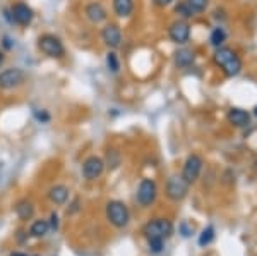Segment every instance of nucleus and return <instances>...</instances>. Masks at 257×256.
<instances>
[{
	"label": "nucleus",
	"instance_id": "f3484780",
	"mask_svg": "<svg viewBox=\"0 0 257 256\" xmlns=\"http://www.w3.org/2000/svg\"><path fill=\"white\" fill-rule=\"evenodd\" d=\"M14 210H16V215H18L21 220H31L33 215H35V205H33V201L28 200V198L19 200L14 206Z\"/></svg>",
	"mask_w": 257,
	"mask_h": 256
},
{
	"label": "nucleus",
	"instance_id": "4468645a",
	"mask_svg": "<svg viewBox=\"0 0 257 256\" xmlns=\"http://www.w3.org/2000/svg\"><path fill=\"white\" fill-rule=\"evenodd\" d=\"M228 122L235 127H247L250 124V114L243 109H238V107H231L228 110Z\"/></svg>",
	"mask_w": 257,
	"mask_h": 256
},
{
	"label": "nucleus",
	"instance_id": "9b49d317",
	"mask_svg": "<svg viewBox=\"0 0 257 256\" xmlns=\"http://www.w3.org/2000/svg\"><path fill=\"white\" fill-rule=\"evenodd\" d=\"M81 170L86 181H96L103 176V172H105V162L96 155L88 156V158L84 160V163H82Z\"/></svg>",
	"mask_w": 257,
	"mask_h": 256
},
{
	"label": "nucleus",
	"instance_id": "a878e982",
	"mask_svg": "<svg viewBox=\"0 0 257 256\" xmlns=\"http://www.w3.org/2000/svg\"><path fill=\"white\" fill-rule=\"evenodd\" d=\"M148 244H149V249H151V253H161L163 251V239H148Z\"/></svg>",
	"mask_w": 257,
	"mask_h": 256
},
{
	"label": "nucleus",
	"instance_id": "aec40b11",
	"mask_svg": "<svg viewBox=\"0 0 257 256\" xmlns=\"http://www.w3.org/2000/svg\"><path fill=\"white\" fill-rule=\"evenodd\" d=\"M173 12H175V16L178 19H182V21H189V19H192L194 16V11L189 7V4L185 2V0H182V2H178L177 6H175V9H173Z\"/></svg>",
	"mask_w": 257,
	"mask_h": 256
},
{
	"label": "nucleus",
	"instance_id": "1a4fd4ad",
	"mask_svg": "<svg viewBox=\"0 0 257 256\" xmlns=\"http://www.w3.org/2000/svg\"><path fill=\"white\" fill-rule=\"evenodd\" d=\"M189 186L190 184L182 176H172L167 181V189H165V193H167V196L172 201H182L187 196Z\"/></svg>",
	"mask_w": 257,
	"mask_h": 256
},
{
	"label": "nucleus",
	"instance_id": "473e14b6",
	"mask_svg": "<svg viewBox=\"0 0 257 256\" xmlns=\"http://www.w3.org/2000/svg\"><path fill=\"white\" fill-rule=\"evenodd\" d=\"M4 59H6V57H4V52H2V50H0V65H2V64H4Z\"/></svg>",
	"mask_w": 257,
	"mask_h": 256
},
{
	"label": "nucleus",
	"instance_id": "ddd939ff",
	"mask_svg": "<svg viewBox=\"0 0 257 256\" xmlns=\"http://www.w3.org/2000/svg\"><path fill=\"white\" fill-rule=\"evenodd\" d=\"M84 16L91 24H101L108 18V12L101 2H91L84 7Z\"/></svg>",
	"mask_w": 257,
	"mask_h": 256
},
{
	"label": "nucleus",
	"instance_id": "bb28decb",
	"mask_svg": "<svg viewBox=\"0 0 257 256\" xmlns=\"http://www.w3.org/2000/svg\"><path fill=\"white\" fill-rule=\"evenodd\" d=\"M33 115H35V119L40 124H48L50 119H52V115H50L47 110H35V112H33Z\"/></svg>",
	"mask_w": 257,
	"mask_h": 256
},
{
	"label": "nucleus",
	"instance_id": "2f4dec72",
	"mask_svg": "<svg viewBox=\"0 0 257 256\" xmlns=\"http://www.w3.org/2000/svg\"><path fill=\"white\" fill-rule=\"evenodd\" d=\"M11 256H28L26 253H21V251H14V253H11Z\"/></svg>",
	"mask_w": 257,
	"mask_h": 256
},
{
	"label": "nucleus",
	"instance_id": "423d86ee",
	"mask_svg": "<svg viewBox=\"0 0 257 256\" xmlns=\"http://www.w3.org/2000/svg\"><path fill=\"white\" fill-rule=\"evenodd\" d=\"M9 11H11L12 24H18L21 28H28L33 23V19H35V11L31 9V6L23 2V0L12 4Z\"/></svg>",
	"mask_w": 257,
	"mask_h": 256
},
{
	"label": "nucleus",
	"instance_id": "39448f33",
	"mask_svg": "<svg viewBox=\"0 0 257 256\" xmlns=\"http://www.w3.org/2000/svg\"><path fill=\"white\" fill-rule=\"evenodd\" d=\"M24 81H26V72L19 67H9L0 71V90L4 92L19 88L24 84Z\"/></svg>",
	"mask_w": 257,
	"mask_h": 256
},
{
	"label": "nucleus",
	"instance_id": "f257e3e1",
	"mask_svg": "<svg viewBox=\"0 0 257 256\" xmlns=\"http://www.w3.org/2000/svg\"><path fill=\"white\" fill-rule=\"evenodd\" d=\"M213 60L228 77H235L242 72V59L228 47L216 48V52H214V55H213Z\"/></svg>",
	"mask_w": 257,
	"mask_h": 256
},
{
	"label": "nucleus",
	"instance_id": "9d476101",
	"mask_svg": "<svg viewBox=\"0 0 257 256\" xmlns=\"http://www.w3.org/2000/svg\"><path fill=\"white\" fill-rule=\"evenodd\" d=\"M101 40L110 50H117V48L122 45V30H120L118 24L115 23H106L101 30Z\"/></svg>",
	"mask_w": 257,
	"mask_h": 256
},
{
	"label": "nucleus",
	"instance_id": "412c9836",
	"mask_svg": "<svg viewBox=\"0 0 257 256\" xmlns=\"http://www.w3.org/2000/svg\"><path fill=\"white\" fill-rule=\"evenodd\" d=\"M48 230H50L48 220H36V222H33L30 234L33 237H45L48 234Z\"/></svg>",
	"mask_w": 257,
	"mask_h": 256
},
{
	"label": "nucleus",
	"instance_id": "7c9ffc66",
	"mask_svg": "<svg viewBox=\"0 0 257 256\" xmlns=\"http://www.w3.org/2000/svg\"><path fill=\"white\" fill-rule=\"evenodd\" d=\"M9 38H7V36H4V47H6L7 48V50H11V48H12V43H9Z\"/></svg>",
	"mask_w": 257,
	"mask_h": 256
},
{
	"label": "nucleus",
	"instance_id": "b1692460",
	"mask_svg": "<svg viewBox=\"0 0 257 256\" xmlns=\"http://www.w3.org/2000/svg\"><path fill=\"white\" fill-rule=\"evenodd\" d=\"M185 2H187L190 9L194 11V14H201V12H204L209 6V0H185Z\"/></svg>",
	"mask_w": 257,
	"mask_h": 256
},
{
	"label": "nucleus",
	"instance_id": "6e6552de",
	"mask_svg": "<svg viewBox=\"0 0 257 256\" xmlns=\"http://www.w3.org/2000/svg\"><path fill=\"white\" fill-rule=\"evenodd\" d=\"M202 167H204V160H202L201 155H197V153L189 155L184 163V168H182V177H184L189 184H194L199 179V176H201Z\"/></svg>",
	"mask_w": 257,
	"mask_h": 256
},
{
	"label": "nucleus",
	"instance_id": "72a5a7b5",
	"mask_svg": "<svg viewBox=\"0 0 257 256\" xmlns=\"http://www.w3.org/2000/svg\"><path fill=\"white\" fill-rule=\"evenodd\" d=\"M254 115H255V117H257V105L254 107Z\"/></svg>",
	"mask_w": 257,
	"mask_h": 256
},
{
	"label": "nucleus",
	"instance_id": "dca6fc26",
	"mask_svg": "<svg viewBox=\"0 0 257 256\" xmlns=\"http://www.w3.org/2000/svg\"><path fill=\"white\" fill-rule=\"evenodd\" d=\"M69 188L67 186H64V184H55V186H52V188L48 189V200L52 201L53 205H65L67 203V200H69Z\"/></svg>",
	"mask_w": 257,
	"mask_h": 256
},
{
	"label": "nucleus",
	"instance_id": "6ab92c4d",
	"mask_svg": "<svg viewBox=\"0 0 257 256\" xmlns=\"http://www.w3.org/2000/svg\"><path fill=\"white\" fill-rule=\"evenodd\" d=\"M225 41H226V31L223 30L221 26H216L209 35V45L213 48H219V47H223Z\"/></svg>",
	"mask_w": 257,
	"mask_h": 256
},
{
	"label": "nucleus",
	"instance_id": "7ed1b4c3",
	"mask_svg": "<svg viewBox=\"0 0 257 256\" xmlns=\"http://www.w3.org/2000/svg\"><path fill=\"white\" fill-rule=\"evenodd\" d=\"M106 220L113 227H117V229L125 227L128 224V220H131V212H128L127 205L118 200L108 201L106 203Z\"/></svg>",
	"mask_w": 257,
	"mask_h": 256
},
{
	"label": "nucleus",
	"instance_id": "cd10ccee",
	"mask_svg": "<svg viewBox=\"0 0 257 256\" xmlns=\"http://www.w3.org/2000/svg\"><path fill=\"white\" fill-rule=\"evenodd\" d=\"M50 229H53V230L59 229V215H57L55 212L50 215Z\"/></svg>",
	"mask_w": 257,
	"mask_h": 256
},
{
	"label": "nucleus",
	"instance_id": "c756f323",
	"mask_svg": "<svg viewBox=\"0 0 257 256\" xmlns=\"http://www.w3.org/2000/svg\"><path fill=\"white\" fill-rule=\"evenodd\" d=\"M173 2H175V0H153V4H155L156 7H168V6H172Z\"/></svg>",
	"mask_w": 257,
	"mask_h": 256
},
{
	"label": "nucleus",
	"instance_id": "0eeeda50",
	"mask_svg": "<svg viewBox=\"0 0 257 256\" xmlns=\"http://www.w3.org/2000/svg\"><path fill=\"white\" fill-rule=\"evenodd\" d=\"M156 196H158V186L153 179H143L139 183L138 188V195H136V200L138 203L143 206V208H148L155 203Z\"/></svg>",
	"mask_w": 257,
	"mask_h": 256
},
{
	"label": "nucleus",
	"instance_id": "f8f14e48",
	"mask_svg": "<svg viewBox=\"0 0 257 256\" xmlns=\"http://www.w3.org/2000/svg\"><path fill=\"white\" fill-rule=\"evenodd\" d=\"M168 36L173 43L177 45H185L187 41L190 40V26L187 21H182V19H177L170 24L168 28Z\"/></svg>",
	"mask_w": 257,
	"mask_h": 256
},
{
	"label": "nucleus",
	"instance_id": "2eb2a0df",
	"mask_svg": "<svg viewBox=\"0 0 257 256\" xmlns=\"http://www.w3.org/2000/svg\"><path fill=\"white\" fill-rule=\"evenodd\" d=\"M194 60H196V53H194V50H190V48H187V47L178 48V50L173 53V62H175V65L178 69L190 67V65L194 64Z\"/></svg>",
	"mask_w": 257,
	"mask_h": 256
},
{
	"label": "nucleus",
	"instance_id": "c85d7f7f",
	"mask_svg": "<svg viewBox=\"0 0 257 256\" xmlns=\"http://www.w3.org/2000/svg\"><path fill=\"white\" fill-rule=\"evenodd\" d=\"M79 198H76V200L72 201V203H70V208H67V213H70V215H72V213H76V212H79Z\"/></svg>",
	"mask_w": 257,
	"mask_h": 256
},
{
	"label": "nucleus",
	"instance_id": "5701e85b",
	"mask_svg": "<svg viewBox=\"0 0 257 256\" xmlns=\"http://www.w3.org/2000/svg\"><path fill=\"white\" fill-rule=\"evenodd\" d=\"M213 239H214V229L213 227H206L204 230H202V234L199 236V246L201 247H204V246H208L213 242Z\"/></svg>",
	"mask_w": 257,
	"mask_h": 256
},
{
	"label": "nucleus",
	"instance_id": "20e7f679",
	"mask_svg": "<svg viewBox=\"0 0 257 256\" xmlns=\"http://www.w3.org/2000/svg\"><path fill=\"white\" fill-rule=\"evenodd\" d=\"M143 234L146 239H168L173 234V225L167 218H153L143 227Z\"/></svg>",
	"mask_w": 257,
	"mask_h": 256
},
{
	"label": "nucleus",
	"instance_id": "a211bd4d",
	"mask_svg": "<svg viewBox=\"0 0 257 256\" xmlns=\"http://www.w3.org/2000/svg\"><path fill=\"white\" fill-rule=\"evenodd\" d=\"M111 7L118 18H131L134 12V0H111Z\"/></svg>",
	"mask_w": 257,
	"mask_h": 256
},
{
	"label": "nucleus",
	"instance_id": "f03ea898",
	"mask_svg": "<svg viewBox=\"0 0 257 256\" xmlns=\"http://www.w3.org/2000/svg\"><path fill=\"white\" fill-rule=\"evenodd\" d=\"M38 48L43 55H47L48 59H64L65 57V47L57 35L52 33H43L38 38Z\"/></svg>",
	"mask_w": 257,
	"mask_h": 256
},
{
	"label": "nucleus",
	"instance_id": "393cba45",
	"mask_svg": "<svg viewBox=\"0 0 257 256\" xmlns=\"http://www.w3.org/2000/svg\"><path fill=\"white\" fill-rule=\"evenodd\" d=\"M120 165V151L117 150H108V155H106V163L105 167L108 168H117Z\"/></svg>",
	"mask_w": 257,
	"mask_h": 256
},
{
	"label": "nucleus",
	"instance_id": "4be33fe9",
	"mask_svg": "<svg viewBox=\"0 0 257 256\" xmlns=\"http://www.w3.org/2000/svg\"><path fill=\"white\" fill-rule=\"evenodd\" d=\"M106 69L111 72V74H118L120 72V59L117 55V52L115 50H108V53H106Z\"/></svg>",
	"mask_w": 257,
	"mask_h": 256
}]
</instances>
